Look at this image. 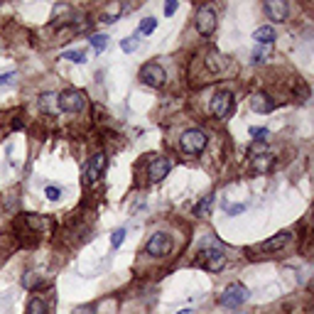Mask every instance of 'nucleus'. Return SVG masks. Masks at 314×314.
Returning a JSON list of instances; mask_svg holds the SVG:
<instances>
[{
  "mask_svg": "<svg viewBox=\"0 0 314 314\" xmlns=\"http://www.w3.org/2000/svg\"><path fill=\"white\" fill-rule=\"evenodd\" d=\"M223 263H226V253H223L221 243H204V246L199 248L196 258H194V265L202 268V270H209V273L221 270Z\"/></svg>",
  "mask_w": 314,
  "mask_h": 314,
  "instance_id": "f257e3e1",
  "label": "nucleus"
},
{
  "mask_svg": "<svg viewBox=\"0 0 314 314\" xmlns=\"http://www.w3.org/2000/svg\"><path fill=\"white\" fill-rule=\"evenodd\" d=\"M206 142H209V137H206V133L199 130V128H189V130H184L182 137H179V148H182L184 155H189V157L202 155L206 148Z\"/></svg>",
  "mask_w": 314,
  "mask_h": 314,
  "instance_id": "f03ea898",
  "label": "nucleus"
},
{
  "mask_svg": "<svg viewBox=\"0 0 314 314\" xmlns=\"http://www.w3.org/2000/svg\"><path fill=\"white\" fill-rule=\"evenodd\" d=\"M56 106L64 113H81L83 106H86V96L79 89H67V91H62L56 96Z\"/></svg>",
  "mask_w": 314,
  "mask_h": 314,
  "instance_id": "7ed1b4c3",
  "label": "nucleus"
},
{
  "mask_svg": "<svg viewBox=\"0 0 314 314\" xmlns=\"http://www.w3.org/2000/svg\"><path fill=\"white\" fill-rule=\"evenodd\" d=\"M194 25H196V32L204 35V37L214 35V30H216V10H214V5H202L196 10Z\"/></svg>",
  "mask_w": 314,
  "mask_h": 314,
  "instance_id": "20e7f679",
  "label": "nucleus"
},
{
  "mask_svg": "<svg viewBox=\"0 0 314 314\" xmlns=\"http://www.w3.org/2000/svg\"><path fill=\"white\" fill-rule=\"evenodd\" d=\"M140 81L145 86H150V89H162L164 81H167V74H164V69L157 62H148L140 69Z\"/></svg>",
  "mask_w": 314,
  "mask_h": 314,
  "instance_id": "39448f33",
  "label": "nucleus"
},
{
  "mask_svg": "<svg viewBox=\"0 0 314 314\" xmlns=\"http://www.w3.org/2000/svg\"><path fill=\"white\" fill-rule=\"evenodd\" d=\"M103 169H106V155L103 152H96L89 157V162L83 167V187H91L96 179L103 175Z\"/></svg>",
  "mask_w": 314,
  "mask_h": 314,
  "instance_id": "423d86ee",
  "label": "nucleus"
},
{
  "mask_svg": "<svg viewBox=\"0 0 314 314\" xmlns=\"http://www.w3.org/2000/svg\"><path fill=\"white\" fill-rule=\"evenodd\" d=\"M248 295H250V292H248L241 282H233V285H229L223 290V295H221L219 302L223 307H229V309H236V307H241V304L248 300Z\"/></svg>",
  "mask_w": 314,
  "mask_h": 314,
  "instance_id": "0eeeda50",
  "label": "nucleus"
},
{
  "mask_svg": "<svg viewBox=\"0 0 314 314\" xmlns=\"http://www.w3.org/2000/svg\"><path fill=\"white\" fill-rule=\"evenodd\" d=\"M209 110H211V116H216V118H226V116L233 110V96H231V91H216V94L211 96Z\"/></svg>",
  "mask_w": 314,
  "mask_h": 314,
  "instance_id": "6e6552de",
  "label": "nucleus"
},
{
  "mask_svg": "<svg viewBox=\"0 0 314 314\" xmlns=\"http://www.w3.org/2000/svg\"><path fill=\"white\" fill-rule=\"evenodd\" d=\"M290 238H292L290 231H280L277 236H273V238H268V241H263L258 246H253L248 253H277V250H282V248L290 243Z\"/></svg>",
  "mask_w": 314,
  "mask_h": 314,
  "instance_id": "1a4fd4ad",
  "label": "nucleus"
},
{
  "mask_svg": "<svg viewBox=\"0 0 314 314\" xmlns=\"http://www.w3.org/2000/svg\"><path fill=\"white\" fill-rule=\"evenodd\" d=\"M145 250H148V255H152V258H162V255H167L172 250V238L167 233H152Z\"/></svg>",
  "mask_w": 314,
  "mask_h": 314,
  "instance_id": "9d476101",
  "label": "nucleus"
},
{
  "mask_svg": "<svg viewBox=\"0 0 314 314\" xmlns=\"http://www.w3.org/2000/svg\"><path fill=\"white\" fill-rule=\"evenodd\" d=\"M169 169H172V162L167 157H152L148 164V177H150V182H160L169 175Z\"/></svg>",
  "mask_w": 314,
  "mask_h": 314,
  "instance_id": "9b49d317",
  "label": "nucleus"
},
{
  "mask_svg": "<svg viewBox=\"0 0 314 314\" xmlns=\"http://www.w3.org/2000/svg\"><path fill=\"white\" fill-rule=\"evenodd\" d=\"M263 10H265V15H268L270 20H275V22L287 20V3L285 0H268V3L263 5Z\"/></svg>",
  "mask_w": 314,
  "mask_h": 314,
  "instance_id": "f8f14e48",
  "label": "nucleus"
},
{
  "mask_svg": "<svg viewBox=\"0 0 314 314\" xmlns=\"http://www.w3.org/2000/svg\"><path fill=\"white\" fill-rule=\"evenodd\" d=\"M250 108L255 113H270L275 108V101L268 94H253L250 96Z\"/></svg>",
  "mask_w": 314,
  "mask_h": 314,
  "instance_id": "ddd939ff",
  "label": "nucleus"
},
{
  "mask_svg": "<svg viewBox=\"0 0 314 314\" xmlns=\"http://www.w3.org/2000/svg\"><path fill=\"white\" fill-rule=\"evenodd\" d=\"M206 64H209V69H211V71H216V74H223L226 69L231 67L229 56L219 54V52H211V54H209V59H206Z\"/></svg>",
  "mask_w": 314,
  "mask_h": 314,
  "instance_id": "4468645a",
  "label": "nucleus"
},
{
  "mask_svg": "<svg viewBox=\"0 0 314 314\" xmlns=\"http://www.w3.org/2000/svg\"><path fill=\"white\" fill-rule=\"evenodd\" d=\"M37 106H40L42 113H47V116H54L59 113V106H56V94H42L40 101H37Z\"/></svg>",
  "mask_w": 314,
  "mask_h": 314,
  "instance_id": "2eb2a0df",
  "label": "nucleus"
},
{
  "mask_svg": "<svg viewBox=\"0 0 314 314\" xmlns=\"http://www.w3.org/2000/svg\"><path fill=\"white\" fill-rule=\"evenodd\" d=\"M275 164V157L273 155H268V152H260V155H255L253 157V167H255V172H260V175H265V172H270Z\"/></svg>",
  "mask_w": 314,
  "mask_h": 314,
  "instance_id": "dca6fc26",
  "label": "nucleus"
},
{
  "mask_svg": "<svg viewBox=\"0 0 314 314\" xmlns=\"http://www.w3.org/2000/svg\"><path fill=\"white\" fill-rule=\"evenodd\" d=\"M121 13H123V5H121V3H113V5H108V8L103 10V17H101V20H103L106 25H110V22L118 20V15Z\"/></svg>",
  "mask_w": 314,
  "mask_h": 314,
  "instance_id": "f3484780",
  "label": "nucleus"
},
{
  "mask_svg": "<svg viewBox=\"0 0 314 314\" xmlns=\"http://www.w3.org/2000/svg\"><path fill=\"white\" fill-rule=\"evenodd\" d=\"M273 40H275V30L270 27V25L255 30V42H258V44H270Z\"/></svg>",
  "mask_w": 314,
  "mask_h": 314,
  "instance_id": "a211bd4d",
  "label": "nucleus"
},
{
  "mask_svg": "<svg viewBox=\"0 0 314 314\" xmlns=\"http://www.w3.org/2000/svg\"><path fill=\"white\" fill-rule=\"evenodd\" d=\"M27 314H49V307H47V302L42 300V297H35L27 304Z\"/></svg>",
  "mask_w": 314,
  "mask_h": 314,
  "instance_id": "6ab92c4d",
  "label": "nucleus"
},
{
  "mask_svg": "<svg viewBox=\"0 0 314 314\" xmlns=\"http://www.w3.org/2000/svg\"><path fill=\"white\" fill-rule=\"evenodd\" d=\"M211 204H214V196L209 194V196H204L199 204L194 206V216H206V214H209V206H211Z\"/></svg>",
  "mask_w": 314,
  "mask_h": 314,
  "instance_id": "aec40b11",
  "label": "nucleus"
},
{
  "mask_svg": "<svg viewBox=\"0 0 314 314\" xmlns=\"http://www.w3.org/2000/svg\"><path fill=\"white\" fill-rule=\"evenodd\" d=\"M155 27H157V17H145V20L140 22V27H137V35H140V37H142V35H150Z\"/></svg>",
  "mask_w": 314,
  "mask_h": 314,
  "instance_id": "412c9836",
  "label": "nucleus"
},
{
  "mask_svg": "<svg viewBox=\"0 0 314 314\" xmlns=\"http://www.w3.org/2000/svg\"><path fill=\"white\" fill-rule=\"evenodd\" d=\"M137 44H140V35H130V37H125L123 42H121V49H123V52H135L137 49Z\"/></svg>",
  "mask_w": 314,
  "mask_h": 314,
  "instance_id": "4be33fe9",
  "label": "nucleus"
},
{
  "mask_svg": "<svg viewBox=\"0 0 314 314\" xmlns=\"http://www.w3.org/2000/svg\"><path fill=\"white\" fill-rule=\"evenodd\" d=\"M62 59H69V62H74V64H86V52L83 49H74V52H64Z\"/></svg>",
  "mask_w": 314,
  "mask_h": 314,
  "instance_id": "5701e85b",
  "label": "nucleus"
},
{
  "mask_svg": "<svg viewBox=\"0 0 314 314\" xmlns=\"http://www.w3.org/2000/svg\"><path fill=\"white\" fill-rule=\"evenodd\" d=\"M106 44H108V37H106V35H91V47H94L96 52H103Z\"/></svg>",
  "mask_w": 314,
  "mask_h": 314,
  "instance_id": "b1692460",
  "label": "nucleus"
},
{
  "mask_svg": "<svg viewBox=\"0 0 314 314\" xmlns=\"http://www.w3.org/2000/svg\"><path fill=\"white\" fill-rule=\"evenodd\" d=\"M123 241H125V229H116V231L110 233V246L113 248H118Z\"/></svg>",
  "mask_w": 314,
  "mask_h": 314,
  "instance_id": "393cba45",
  "label": "nucleus"
},
{
  "mask_svg": "<svg viewBox=\"0 0 314 314\" xmlns=\"http://www.w3.org/2000/svg\"><path fill=\"white\" fill-rule=\"evenodd\" d=\"M223 209H226V214L236 216V214H243L246 211V204H229V202H223Z\"/></svg>",
  "mask_w": 314,
  "mask_h": 314,
  "instance_id": "a878e982",
  "label": "nucleus"
},
{
  "mask_svg": "<svg viewBox=\"0 0 314 314\" xmlns=\"http://www.w3.org/2000/svg\"><path fill=\"white\" fill-rule=\"evenodd\" d=\"M44 194H47V199H49V202H59L64 191L59 189V187H47V189H44Z\"/></svg>",
  "mask_w": 314,
  "mask_h": 314,
  "instance_id": "bb28decb",
  "label": "nucleus"
},
{
  "mask_svg": "<svg viewBox=\"0 0 314 314\" xmlns=\"http://www.w3.org/2000/svg\"><path fill=\"white\" fill-rule=\"evenodd\" d=\"M250 135H253V140L263 142V140L268 137V130H265V128H253V130H250Z\"/></svg>",
  "mask_w": 314,
  "mask_h": 314,
  "instance_id": "cd10ccee",
  "label": "nucleus"
},
{
  "mask_svg": "<svg viewBox=\"0 0 314 314\" xmlns=\"http://www.w3.org/2000/svg\"><path fill=\"white\" fill-rule=\"evenodd\" d=\"M15 81V71H8V74H0V86H10Z\"/></svg>",
  "mask_w": 314,
  "mask_h": 314,
  "instance_id": "c85d7f7f",
  "label": "nucleus"
},
{
  "mask_svg": "<svg viewBox=\"0 0 314 314\" xmlns=\"http://www.w3.org/2000/svg\"><path fill=\"white\" fill-rule=\"evenodd\" d=\"M74 314H96V307L94 304H83V307H76Z\"/></svg>",
  "mask_w": 314,
  "mask_h": 314,
  "instance_id": "c756f323",
  "label": "nucleus"
},
{
  "mask_svg": "<svg viewBox=\"0 0 314 314\" xmlns=\"http://www.w3.org/2000/svg\"><path fill=\"white\" fill-rule=\"evenodd\" d=\"M177 0H169V3H167V5H164V15H172L175 13V10H177Z\"/></svg>",
  "mask_w": 314,
  "mask_h": 314,
  "instance_id": "7c9ffc66",
  "label": "nucleus"
},
{
  "mask_svg": "<svg viewBox=\"0 0 314 314\" xmlns=\"http://www.w3.org/2000/svg\"><path fill=\"white\" fill-rule=\"evenodd\" d=\"M177 314H194L191 309H182V312H177Z\"/></svg>",
  "mask_w": 314,
  "mask_h": 314,
  "instance_id": "2f4dec72",
  "label": "nucleus"
}]
</instances>
